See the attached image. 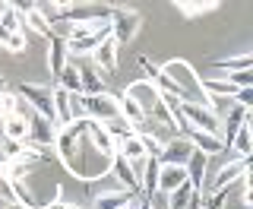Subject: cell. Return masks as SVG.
I'll use <instances>...</instances> for the list:
<instances>
[{
  "instance_id": "13",
  "label": "cell",
  "mask_w": 253,
  "mask_h": 209,
  "mask_svg": "<svg viewBox=\"0 0 253 209\" xmlns=\"http://www.w3.org/2000/svg\"><path fill=\"white\" fill-rule=\"evenodd\" d=\"M67 60H70V51H67V42H63L60 35H54L51 42H47V70H51V76H54V83H57V76H60V70L67 67Z\"/></svg>"
},
{
  "instance_id": "27",
  "label": "cell",
  "mask_w": 253,
  "mask_h": 209,
  "mask_svg": "<svg viewBox=\"0 0 253 209\" xmlns=\"http://www.w3.org/2000/svg\"><path fill=\"white\" fill-rule=\"evenodd\" d=\"M190 200H193V187L184 184V187H177L174 194H168V209H187Z\"/></svg>"
},
{
  "instance_id": "18",
  "label": "cell",
  "mask_w": 253,
  "mask_h": 209,
  "mask_svg": "<svg viewBox=\"0 0 253 209\" xmlns=\"http://www.w3.org/2000/svg\"><path fill=\"white\" fill-rule=\"evenodd\" d=\"M3 140H13V143L29 140V120L22 114V102H19V108H16V114L3 120Z\"/></svg>"
},
{
  "instance_id": "3",
  "label": "cell",
  "mask_w": 253,
  "mask_h": 209,
  "mask_svg": "<svg viewBox=\"0 0 253 209\" xmlns=\"http://www.w3.org/2000/svg\"><path fill=\"white\" fill-rule=\"evenodd\" d=\"M79 111H83V117L98 120V124H114V120H124L121 117V108H117V95H111V92L79 95Z\"/></svg>"
},
{
  "instance_id": "20",
  "label": "cell",
  "mask_w": 253,
  "mask_h": 209,
  "mask_svg": "<svg viewBox=\"0 0 253 209\" xmlns=\"http://www.w3.org/2000/svg\"><path fill=\"white\" fill-rule=\"evenodd\" d=\"M95 63H98V67H105L108 73H114V70H117V42L111 35L98 48H95Z\"/></svg>"
},
{
  "instance_id": "10",
  "label": "cell",
  "mask_w": 253,
  "mask_h": 209,
  "mask_svg": "<svg viewBox=\"0 0 253 209\" xmlns=\"http://www.w3.org/2000/svg\"><path fill=\"white\" fill-rule=\"evenodd\" d=\"M250 162H253V158H234V162L221 165L218 174H215V190H225V187H231L234 181L247 178V174H250Z\"/></svg>"
},
{
  "instance_id": "26",
  "label": "cell",
  "mask_w": 253,
  "mask_h": 209,
  "mask_svg": "<svg viewBox=\"0 0 253 209\" xmlns=\"http://www.w3.org/2000/svg\"><path fill=\"white\" fill-rule=\"evenodd\" d=\"M108 22H79V26H67V35H60L63 42H79V38H89L95 32H101Z\"/></svg>"
},
{
  "instance_id": "4",
  "label": "cell",
  "mask_w": 253,
  "mask_h": 209,
  "mask_svg": "<svg viewBox=\"0 0 253 209\" xmlns=\"http://www.w3.org/2000/svg\"><path fill=\"white\" fill-rule=\"evenodd\" d=\"M16 95H19L22 104H29L38 117H44L47 124H54V102H51V86L42 83H19L16 86Z\"/></svg>"
},
{
  "instance_id": "25",
  "label": "cell",
  "mask_w": 253,
  "mask_h": 209,
  "mask_svg": "<svg viewBox=\"0 0 253 209\" xmlns=\"http://www.w3.org/2000/svg\"><path fill=\"white\" fill-rule=\"evenodd\" d=\"M117 156L126 158V162H142L146 158V149H142V143H139V136H130V140H124V143H117Z\"/></svg>"
},
{
  "instance_id": "31",
  "label": "cell",
  "mask_w": 253,
  "mask_h": 209,
  "mask_svg": "<svg viewBox=\"0 0 253 209\" xmlns=\"http://www.w3.org/2000/svg\"><path fill=\"white\" fill-rule=\"evenodd\" d=\"M6 51H10V54H22V51H26V48H29V35H26V32H13V35L10 38H6Z\"/></svg>"
},
{
  "instance_id": "17",
  "label": "cell",
  "mask_w": 253,
  "mask_h": 209,
  "mask_svg": "<svg viewBox=\"0 0 253 209\" xmlns=\"http://www.w3.org/2000/svg\"><path fill=\"white\" fill-rule=\"evenodd\" d=\"M228 152H234L237 158H253V127H250V117L241 124V130L234 133L231 146H228Z\"/></svg>"
},
{
  "instance_id": "11",
  "label": "cell",
  "mask_w": 253,
  "mask_h": 209,
  "mask_svg": "<svg viewBox=\"0 0 253 209\" xmlns=\"http://www.w3.org/2000/svg\"><path fill=\"white\" fill-rule=\"evenodd\" d=\"M126 95H130V99L139 104L146 117H149V111L158 104V89H155L152 83H146V79H139V83H130V86H126Z\"/></svg>"
},
{
  "instance_id": "30",
  "label": "cell",
  "mask_w": 253,
  "mask_h": 209,
  "mask_svg": "<svg viewBox=\"0 0 253 209\" xmlns=\"http://www.w3.org/2000/svg\"><path fill=\"white\" fill-rule=\"evenodd\" d=\"M225 200H228L225 190H212L200 200V209H225Z\"/></svg>"
},
{
  "instance_id": "21",
  "label": "cell",
  "mask_w": 253,
  "mask_h": 209,
  "mask_svg": "<svg viewBox=\"0 0 253 209\" xmlns=\"http://www.w3.org/2000/svg\"><path fill=\"white\" fill-rule=\"evenodd\" d=\"M212 67H218L221 73H234V70H253V54H250V51H241V54H231V57H218Z\"/></svg>"
},
{
  "instance_id": "32",
  "label": "cell",
  "mask_w": 253,
  "mask_h": 209,
  "mask_svg": "<svg viewBox=\"0 0 253 209\" xmlns=\"http://www.w3.org/2000/svg\"><path fill=\"white\" fill-rule=\"evenodd\" d=\"M136 63L142 67V73H146V83H152V86H155L158 79H162V67H158V63H152L149 57H139Z\"/></svg>"
},
{
  "instance_id": "35",
  "label": "cell",
  "mask_w": 253,
  "mask_h": 209,
  "mask_svg": "<svg viewBox=\"0 0 253 209\" xmlns=\"http://www.w3.org/2000/svg\"><path fill=\"white\" fill-rule=\"evenodd\" d=\"M6 92V83H3V76H0V95H3Z\"/></svg>"
},
{
  "instance_id": "2",
  "label": "cell",
  "mask_w": 253,
  "mask_h": 209,
  "mask_svg": "<svg viewBox=\"0 0 253 209\" xmlns=\"http://www.w3.org/2000/svg\"><path fill=\"white\" fill-rule=\"evenodd\" d=\"M108 29H111V38L117 42V48H121L124 42L130 45L133 38L139 35V29H142V16H139L136 6H111Z\"/></svg>"
},
{
  "instance_id": "16",
  "label": "cell",
  "mask_w": 253,
  "mask_h": 209,
  "mask_svg": "<svg viewBox=\"0 0 253 209\" xmlns=\"http://www.w3.org/2000/svg\"><path fill=\"white\" fill-rule=\"evenodd\" d=\"M130 203H136V197H130L126 190H105L92 197V209H124Z\"/></svg>"
},
{
  "instance_id": "36",
  "label": "cell",
  "mask_w": 253,
  "mask_h": 209,
  "mask_svg": "<svg viewBox=\"0 0 253 209\" xmlns=\"http://www.w3.org/2000/svg\"><path fill=\"white\" fill-rule=\"evenodd\" d=\"M136 206H139V203H130V206H124V209H136Z\"/></svg>"
},
{
  "instance_id": "29",
  "label": "cell",
  "mask_w": 253,
  "mask_h": 209,
  "mask_svg": "<svg viewBox=\"0 0 253 209\" xmlns=\"http://www.w3.org/2000/svg\"><path fill=\"white\" fill-rule=\"evenodd\" d=\"M16 108H19V95H16V92H3V95H0V120L13 117Z\"/></svg>"
},
{
  "instance_id": "24",
  "label": "cell",
  "mask_w": 253,
  "mask_h": 209,
  "mask_svg": "<svg viewBox=\"0 0 253 209\" xmlns=\"http://www.w3.org/2000/svg\"><path fill=\"white\" fill-rule=\"evenodd\" d=\"M0 29H3L6 35H13V32H22V19H19V10H16V3H0Z\"/></svg>"
},
{
  "instance_id": "14",
  "label": "cell",
  "mask_w": 253,
  "mask_h": 209,
  "mask_svg": "<svg viewBox=\"0 0 253 209\" xmlns=\"http://www.w3.org/2000/svg\"><path fill=\"white\" fill-rule=\"evenodd\" d=\"M76 70H79V89H83V95H101V92H108L105 79H101V73L92 67V63H76Z\"/></svg>"
},
{
  "instance_id": "28",
  "label": "cell",
  "mask_w": 253,
  "mask_h": 209,
  "mask_svg": "<svg viewBox=\"0 0 253 209\" xmlns=\"http://www.w3.org/2000/svg\"><path fill=\"white\" fill-rule=\"evenodd\" d=\"M221 79L231 83L234 89H253V70H234V73H225Z\"/></svg>"
},
{
  "instance_id": "19",
  "label": "cell",
  "mask_w": 253,
  "mask_h": 209,
  "mask_svg": "<svg viewBox=\"0 0 253 209\" xmlns=\"http://www.w3.org/2000/svg\"><path fill=\"white\" fill-rule=\"evenodd\" d=\"M215 10H218L215 0H177V13L184 19H200V16L215 13Z\"/></svg>"
},
{
  "instance_id": "22",
  "label": "cell",
  "mask_w": 253,
  "mask_h": 209,
  "mask_svg": "<svg viewBox=\"0 0 253 209\" xmlns=\"http://www.w3.org/2000/svg\"><path fill=\"white\" fill-rule=\"evenodd\" d=\"M108 35H111V29L105 26L101 32H95V35H89V38H79V42H67V51H70V54H95V48L105 42Z\"/></svg>"
},
{
  "instance_id": "1",
  "label": "cell",
  "mask_w": 253,
  "mask_h": 209,
  "mask_svg": "<svg viewBox=\"0 0 253 209\" xmlns=\"http://www.w3.org/2000/svg\"><path fill=\"white\" fill-rule=\"evenodd\" d=\"M162 73L171 79L180 89V102H193V104H206V108L215 111V102L203 92V76L196 73V67H190L184 57H174L168 63H162Z\"/></svg>"
},
{
  "instance_id": "9",
  "label": "cell",
  "mask_w": 253,
  "mask_h": 209,
  "mask_svg": "<svg viewBox=\"0 0 253 209\" xmlns=\"http://www.w3.org/2000/svg\"><path fill=\"white\" fill-rule=\"evenodd\" d=\"M111 174L121 181V190H126L130 197L139 194V174H136V165L126 162V158H121L117 152H114V158H111Z\"/></svg>"
},
{
  "instance_id": "7",
  "label": "cell",
  "mask_w": 253,
  "mask_h": 209,
  "mask_svg": "<svg viewBox=\"0 0 253 209\" xmlns=\"http://www.w3.org/2000/svg\"><path fill=\"white\" fill-rule=\"evenodd\" d=\"M190 156H193V146H190L187 136H171V140H165V146H162L158 165H177V168H184Z\"/></svg>"
},
{
  "instance_id": "6",
  "label": "cell",
  "mask_w": 253,
  "mask_h": 209,
  "mask_svg": "<svg viewBox=\"0 0 253 209\" xmlns=\"http://www.w3.org/2000/svg\"><path fill=\"white\" fill-rule=\"evenodd\" d=\"M51 102H54V130H63V127H70L76 117H83V111H79V95H67L63 89L54 86Z\"/></svg>"
},
{
  "instance_id": "37",
  "label": "cell",
  "mask_w": 253,
  "mask_h": 209,
  "mask_svg": "<svg viewBox=\"0 0 253 209\" xmlns=\"http://www.w3.org/2000/svg\"><path fill=\"white\" fill-rule=\"evenodd\" d=\"M136 209H139V206H136Z\"/></svg>"
},
{
  "instance_id": "8",
  "label": "cell",
  "mask_w": 253,
  "mask_h": 209,
  "mask_svg": "<svg viewBox=\"0 0 253 209\" xmlns=\"http://www.w3.org/2000/svg\"><path fill=\"white\" fill-rule=\"evenodd\" d=\"M44 156H38V152H26V156L19 158H10V162H0V178L3 181H22L26 174L35 171V165L42 162Z\"/></svg>"
},
{
  "instance_id": "23",
  "label": "cell",
  "mask_w": 253,
  "mask_h": 209,
  "mask_svg": "<svg viewBox=\"0 0 253 209\" xmlns=\"http://www.w3.org/2000/svg\"><path fill=\"white\" fill-rule=\"evenodd\" d=\"M57 89H63L67 95H83V89H79V70H76V60H67V67L60 70Z\"/></svg>"
},
{
  "instance_id": "34",
  "label": "cell",
  "mask_w": 253,
  "mask_h": 209,
  "mask_svg": "<svg viewBox=\"0 0 253 209\" xmlns=\"http://www.w3.org/2000/svg\"><path fill=\"white\" fill-rule=\"evenodd\" d=\"M6 38H10V35H6V32L0 29V45H6Z\"/></svg>"
},
{
  "instance_id": "12",
  "label": "cell",
  "mask_w": 253,
  "mask_h": 209,
  "mask_svg": "<svg viewBox=\"0 0 253 209\" xmlns=\"http://www.w3.org/2000/svg\"><path fill=\"white\" fill-rule=\"evenodd\" d=\"M184 184H190L184 168H177V165H162V168H158V194L168 197L177 187H184Z\"/></svg>"
},
{
  "instance_id": "5",
  "label": "cell",
  "mask_w": 253,
  "mask_h": 209,
  "mask_svg": "<svg viewBox=\"0 0 253 209\" xmlns=\"http://www.w3.org/2000/svg\"><path fill=\"white\" fill-rule=\"evenodd\" d=\"M180 117L187 120V127H193V130H200V133H209V136H218V130H221L218 114L212 108H206V104L184 102L180 104Z\"/></svg>"
},
{
  "instance_id": "33",
  "label": "cell",
  "mask_w": 253,
  "mask_h": 209,
  "mask_svg": "<svg viewBox=\"0 0 253 209\" xmlns=\"http://www.w3.org/2000/svg\"><path fill=\"white\" fill-rule=\"evenodd\" d=\"M47 209H83V206L67 203V200H63V187H54V194H51V203H47Z\"/></svg>"
},
{
  "instance_id": "15",
  "label": "cell",
  "mask_w": 253,
  "mask_h": 209,
  "mask_svg": "<svg viewBox=\"0 0 253 209\" xmlns=\"http://www.w3.org/2000/svg\"><path fill=\"white\" fill-rule=\"evenodd\" d=\"M184 136L190 140V146H193L196 152H203L206 158H209V156H218V152H225V146H221V140H218V136L200 133V130H193V127H187Z\"/></svg>"
}]
</instances>
